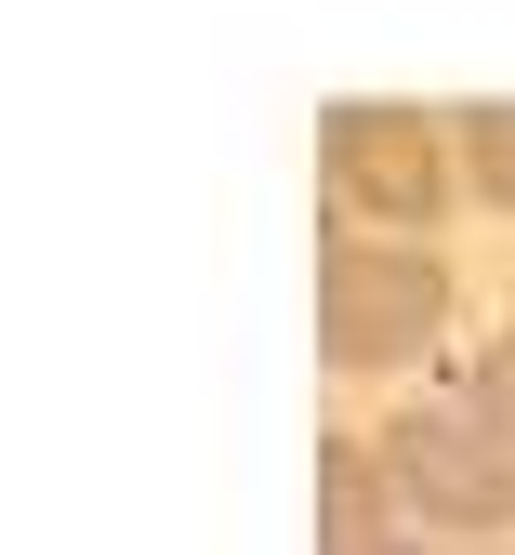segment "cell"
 Instances as JSON below:
<instances>
[{"label": "cell", "instance_id": "1", "mask_svg": "<svg viewBox=\"0 0 515 555\" xmlns=\"http://www.w3.org/2000/svg\"><path fill=\"white\" fill-rule=\"evenodd\" d=\"M450 331V251L436 238H357V225H331V251H318V358L331 371H410L423 344Z\"/></svg>", "mask_w": 515, "mask_h": 555}, {"label": "cell", "instance_id": "2", "mask_svg": "<svg viewBox=\"0 0 515 555\" xmlns=\"http://www.w3.org/2000/svg\"><path fill=\"white\" fill-rule=\"evenodd\" d=\"M318 159H331V185H344V212H371L384 238H423V225L463 198L450 119H436V106H397V93H344V106L318 119Z\"/></svg>", "mask_w": 515, "mask_h": 555}, {"label": "cell", "instance_id": "3", "mask_svg": "<svg viewBox=\"0 0 515 555\" xmlns=\"http://www.w3.org/2000/svg\"><path fill=\"white\" fill-rule=\"evenodd\" d=\"M384 463H397L410 516L463 529V542H502V529H515V450L476 424V410H463L450 384H436V397H410L397 424H384Z\"/></svg>", "mask_w": 515, "mask_h": 555}, {"label": "cell", "instance_id": "4", "mask_svg": "<svg viewBox=\"0 0 515 555\" xmlns=\"http://www.w3.org/2000/svg\"><path fill=\"white\" fill-rule=\"evenodd\" d=\"M318 542L331 555H384L397 542V463H384V437H331L318 450Z\"/></svg>", "mask_w": 515, "mask_h": 555}, {"label": "cell", "instance_id": "5", "mask_svg": "<svg viewBox=\"0 0 515 555\" xmlns=\"http://www.w3.org/2000/svg\"><path fill=\"white\" fill-rule=\"evenodd\" d=\"M450 159H463V198L515 212V106H463L450 119Z\"/></svg>", "mask_w": 515, "mask_h": 555}, {"label": "cell", "instance_id": "6", "mask_svg": "<svg viewBox=\"0 0 515 555\" xmlns=\"http://www.w3.org/2000/svg\"><path fill=\"white\" fill-rule=\"evenodd\" d=\"M450 397H463V410H476V424H489V437L515 450V331H489V344H476V358L450 371Z\"/></svg>", "mask_w": 515, "mask_h": 555}, {"label": "cell", "instance_id": "7", "mask_svg": "<svg viewBox=\"0 0 515 555\" xmlns=\"http://www.w3.org/2000/svg\"><path fill=\"white\" fill-rule=\"evenodd\" d=\"M384 555H436V542H384Z\"/></svg>", "mask_w": 515, "mask_h": 555}, {"label": "cell", "instance_id": "8", "mask_svg": "<svg viewBox=\"0 0 515 555\" xmlns=\"http://www.w3.org/2000/svg\"><path fill=\"white\" fill-rule=\"evenodd\" d=\"M476 555H502V542H476Z\"/></svg>", "mask_w": 515, "mask_h": 555}]
</instances>
